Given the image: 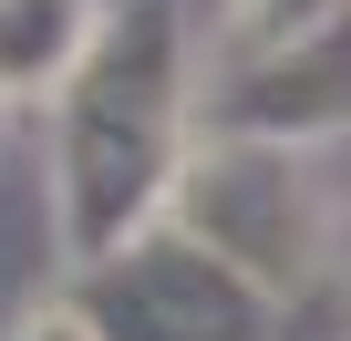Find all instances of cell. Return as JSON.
<instances>
[{"instance_id":"cell-1","label":"cell","mask_w":351,"mask_h":341,"mask_svg":"<svg viewBox=\"0 0 351 341\" xmlns=\"http://www.w3.org/2000/svg\"><path fill=\"white\" fill-rule=\"evenodd\" d=\"M197 155V52L176 0H104V32L52 93V238L73 269H104L165 228Z\"/></svg>"},{"instance_id":"cell-2","label":"cell","mask_w":351,"mask_h":341,"mask_svg":"<svg viewBox=\"0 0 351 341\" xmlns=\"http://www.w3.org/2000/svg\"><path fill=\"white\" fill-rule=\"evenodd\" d=\"M165 228H186L197 248H217L248 290H269L279 310L330 269L341 248V217H330V187L310 145H248V134H197L186 176H176V207Z\"/></svg>"},{"instance_id":"cell-3","label":"cell","mask_w":351,"mask_h":341,"mask_svg":"<svg viewBox=\"0 0 351 341\" xmlns=\"http://www.w3.org/2000/svg\"><path fill=\"white\" fill-rule=\"evenodd\" d=\"M62 300L93 320V341H269V320H279V300L248 290L186 228H145L104 269H73Z\"/></svg>"},{"instance_id":"cell-4","label":"cell","mask_w":351,"mask_h":341,"mask_svg":"<svg viewBox=\"0 0 351 341\" xmlns=\"http://www.w3.org/2000/svg\"><path fill=\"white\" fill-rule=\"evenodd\" d=\"M197 134H248V145H330L351 134V0L310 32L289 42L279 62L238 73V83H207L197 93Z\"/></svg>"},{"instance_id":"cell-5","label":"cell","mask_w":351,"mask_h":341,"mask_svg":"<svg viewBox=\"0 0 351 341\" xmlns=\"http://www.w3.org/2000/svg\"><path fill=\"white\" fill-rule=\"evenodd\" d=\"M104 32V0H0V104L11 93H62L83 42Z\"/></svg>"},{"instance_id":"cell-6","label":"cell","mask_w":351,"mask_h":341,"mask_svg":"<svg viewBox=\"0 0 351 341\" xmlns=\"http://www.w3.org/2000/svg\"><path fill=\"white\" fill-rule=\"evenodd\" d=\"M341 0H228L217 11V42H207V83H238L258 62H279L289 42H310Z\"/></svg>"},{"instance_id":"cell-7","label":"cell","mask_w":351,"mask_h":341,"mask_svg":"<svg viewBox=\"0 0 351 341\" xmlns=\"http://www.w3.org/2000/svg\"><path fill=\"white\" fill-rule=\"evenodd\" d=\"M11 341H93V320H83L73 300H52V310H32V320L11 331Z\"/></svg>"}]
</instances>
